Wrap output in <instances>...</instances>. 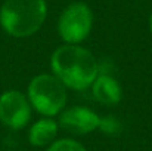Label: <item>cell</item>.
Masks as SVG:
<instances>
[{"label":"cell","instance_id":"cell-4","mask_svg":"<svg viewBox=\"0 0 152 151\" xmlns=\"http://www.w3.org/2000/svg\"><path fill=\"white\" fill-rule=\"evenodd\" d=\"M93 25V13L83 1L68 4L58 21V33L66 45H78L87 39Z\"/></svg>","mask_w":152,"mask_h":151},{"label":"cell","instance_id":"cell-2","mask_svg":"<svg viewBox=\"0 0 152 151\" xmlns=\"http://www.w3.org/2000/svg\"><path fill=\"white\" fill-rule=\"evenodd\" d=\"M48 16L45 0H6L0 7V25L13 37L37 33Z\"/></svg>","mask_w":152,"mask_h":151},{"label":"cell","instance_id":"cell-11","mask_svg":"<svg viewBox=\"0 0 152 151\" xmlns=\"http://www.w3.org/2000/svg\"><path fill=\"white\" fill-rule=\"evenodd\" d=\"M149 30H151V33H152V13H151V16H149Z\"/></svg>","mask_w":152,"mask_h":151},{"label":"cell","instance_id":"cell-1","mask_svg":"<svg viewBox=\"0 0 152 151\" xmlns=\"http://www.w3.org/2000/svg\"><path fill=\"white\" fill-rule=\"evenodd\" d=\"M50 68L65 88L84 91L99 74V64L90 50L78 45H62L52 53Z\"/></svg>","mask_w":152,"mask_h":151},{"label":"cell","instance_id":"cell-8","mask_svg":"<svg viewBox=\"0 0 152 151\" xmlns=\"http://www.w3.org/2000/svg\"><path fill=\"white\" fill-rule=\"evenodd\" d=\"M59 124L52 117H43L37 120L28 130V141L34 147H46L55 142Z\"/></svg>","mask_w":152,"mask_h":151},{"label":"cell","instance_id":"cell-6","mask_svg":"<svg viewBox=\"0 0 152 151\" xmlns=\"http://www.w3.org/2000/svg\"><path fill=\"white\" fill-rule=\"evenodd\" d=\"M99 116L87 107H69L59 116V126L75 135H86L98 129Z\"/></svg>","mask_w":152,"mask_h":151},{"label":"cell","instance_id":"cell-5","mask_svg":"<svg viewBox=\"0 0 152 151\" xmlns=\"http://www.w3.org/2000/svg\"><path fill=\"white\" fill-rule=\"evenodd\" d=\"M31 119L28 98L19 91H7L0 95V122L10 129H21Z\"/></svg>","mask_w":152,"mask_h":151},{"label":"cell","instance_id":"cell-3","mask_svg":"<svg viewBox=\"0 0 152 151\" xmlns=\"http://www.w3.org/2000/svg\"><path fill=\"white\" fill-rule=\"evenodd\" d=\"M27 98L30 105L42 116L53 117L64 111L68 99L66 88L53 74H39L31 79Z\"/></svg>","mask_w":152,"mask_h":151},{"label":"cell","instance_id":"cell-9","mask_svg":"<svg viewBox=\"0 0 152 151\" xmlns=\"http://www.w3.org/2000/svg\"><path fill=\"white\" fill-rule=\"evenodd\" d=\"M98 129L101 130L102 133H105V135L114 136V135H118L121 132V123L114 116H106L103 119H99Z\"/></svg>","mask_w":152,"mask_h":151},{"label":"cell","instance_id":"cell-10","mask_svg":"<svg viewBox=\"0 0 152 151\" xmlns=\"http://www.w3.org/2000/svg\"><path fill=\"white\" fill-rule=\"evenodd\" d=\"M46 151H87L80 142L74 141V139H58L53 144H50V147Z\"/></svg>","mask_w":152,"mask_h":151},{"label":"cell","instance_id":"cell-7","mask_svg":"<svg viewBox=\"0 0 152 151\" xmlns=\"http://www.w3.org/2000/svg\"><path fill=\"white\" fill-rule=\"evenodd\" d=\"M92 95L93 98L105 105H117L121 96L123 91L120 83L109 74H98L92 85Z\"/></svg>","mask_w":152,"mask_h":151}]
</instances>
